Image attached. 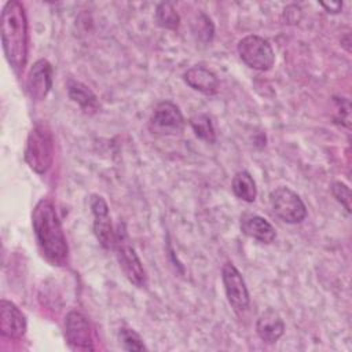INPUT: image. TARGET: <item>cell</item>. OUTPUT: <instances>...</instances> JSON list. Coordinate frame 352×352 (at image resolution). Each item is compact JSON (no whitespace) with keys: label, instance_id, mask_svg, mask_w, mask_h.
<instances>
[{"label":"cell","instance_id":"6","mask_svg":"<svg viewBox=\"0 0 352 352\" xmlns=\"http://www.w3.org/2000/svg\"><path fill=\"white\" fill-rule=\"evenodd\" d=\"M270 206L276 217L287 224H298L307 217V206L297 192L280 186L270 192Z\"/></svg>","mask_w":352,"mask_h":352},{"label":"cell","instance_id":"14","mask_svg":"<svg viewBox=\"0 0 352 352\" xmlns=\"http://www.w3.org/2000/svg\"><path fill=\"white\" fill-rule=\"evenodd\" d=\"M183 80L194 91L209 96L217 94L220 87L217 76L212 70L201 65H195L187 69L183 74Z\"/></svg>","mask_w":352,"mask_h":352},{"label":"cell","instance_id":"17","mask_svg":"<svg viewBox=\"0 0 352 352\" xmlns=\"http://www.w3.org/2000/svg\"><path fill=\"white\" fill-rule=\"evenodd\" d=\"M232 192L236 198L245 202H254L257 197L256 182L248 170H239L234 175L231 182Z\"/></svg>","mask_w":352,"mask_h":352},{"label":"cell","instance_id":"21","mask_svg":"<svg viewBox=\"0 0 352 352\" xmlns=\"http://www.w3.org/2000/svg\"><path fill=\"white\" fill-rule=\"evenodd\" d=\"M331 194L336 198L337 202L344 206V209L349 213L351 212V190L349 187L342 182H333L331 183Z\"/></svg>","mask_w":352,"mask_h":352},{"label":"cell","instance_id":"10","mask_svg":"<svg viewBox=\"0 0 352 352\" xmlns=\"http://www.w3.org/2000/svg\"><path fill=\"white\" fill-rule=\"evenodd\" d=\"M89 206L94 214V234L98 242L104 249H114L117 242V234L109 216L107 202L103 197L94 194L89 199Z\"/></svg>","mask_w":352,"mask_h":352},{"label":"cell","instance_id":"1","mask_svg":"<svg viewBox=\"0 0 352 352\" xmlns=\"http://www.w3.org/2000/svg\"><path fill=\"white\" fill-rule=\"evenodd\" d=\"M32 227L43 257L51 265H66L69 261V246L55 204L50 198H41L34 205Z\"/></svg>","mask_w":352,"mask_h":352},{"label":"cell","instance_id":"13","mask_svg":"<svg viewBox=\"0 0 352 352\" xmlns=\"http://www.w3.org/2000/svg\"><path fill=\"white\" fill-rule=\"evenodd\" d=\"M239 228L243 235L261 243H272L276 238V231L274 226L257 213H242L239 219Z\"/></svg>","mask_w":352,"mask_h":352},{"label":"cell","instance_id":"8","mask_svg":"<svg viewBox=\"0 0 352 352\" xmlns=\"http://www.w3.org/2000/svg\"><path fill=\"white\" fill-rule=\"evenodd\" d=\"M221 279L228 304L236 312H243L249 307V292L245 279L239 270L231 263L226 261L221 268Z\"/></svg>","mask_w":352,"mask_h":352},{"label":"cell","instance_id":"3","mask_svg":"<svg viewBox=\"0 0 352 352\" xmlns=\"http://www.w3.org/2000/svg\"><path fill=\"white\" fill-rule=\"evenodd\" d=\"M23 160L37 175H44L54 161V136L47 122H36L26 139Z\"/></svg>","mask_w":352,"mask_h":352},{"label":"cell","instance_id":"16","mask_svg":"<svg viewBox=\"0 0 352 352\" xmlns=\"http://www.w3.org/2000/svg\"><path fill=\"white\" fill-rule=\"evenodd\" d=\"M67 96L87 114H95L100 109L98 96L81 81L70 80L67 82Z\"/></svg>","mask_w":352,"mask_h":352},{"label":"cell","instance_id":"18","mask_svg":"<svg viewBox=\"0 0 352 352\" xmlns=\"http://www.w3.org/2000/svg\"><path fill=\"white\" fill-rule=\"evenodd\" d=\"M155 22L162 29L177 30L180 25V16L172 3L162 1L155 8Z\"/></svg>","mask_w":352,"mask_h":352},{"label":"cell","instance_id":"5","mask_svg":"<svg viewBox=\"0 0 352 352\" xmlns=\"http://www.w3.org/2000/svg\"><path fill=\"white\" fill-rule=\"evenodd\" d=\"M116 234H117V242H116L114 250H116L117 261H118V265H120L122 274L133 286L144 287L147 283L146 270H144L142 260L139 258L136 250L128 242L125 230L121 231V224L116 230Z\"/></svg>","mask_w":352,"mask_h":352},{"label":"cell","instance_id":"15","mask_svg":"<svg viewBox=\"0 0 352 352\" xmlns=\"http://www.w3.org/2000/svg\"><path fill=\"white\" fill-rule=\"evenodd\" d=\"M256 333L261 341L275 344L285 333V322L275 309L267 308L256 320Z\"/></svg>","mask_w":352,"mask_h":352},{"label":"cell","instance_id":"12","mask_svg":"<svg viewBox=\"0 0 352 352\" xmlns=\"http://www.w3.org/2000/svg\"><path fill=\"white\" fill-rule=\"evenodd\" d=\"M28 329L26 318L22 311L11 301H0V333L3 337L19 340L25 336Z\"/></svg>","mask_w":352,"mask_h":352},{"label":"cell","instance_id":"22","mask_svg":"<svg viewBox=\"0 0 352 352\" xmlns=\"http://www.w3.org/2000/svg\"><path fill=\"white\" fill-rule=\"evenodd\" d=\"M320 6H322L327 12H333V14L340 12L341 8H342V3H340V1L330 3V4H327V3H320Z\"/></svg>","mask_w":352,"mask_h":352},{"label":"cell","instance_id":"4","mask_svg":"<svg viewBox=\"0 0 352 352\" xmlns=\"http://www.w3.org/2000/svg\"><path fill=\"white\" fill-rule=\"evenodd\" d=\"M236 51L246 66L258 72H267L275 63V52L270 41L257 34H249L241 38Z\"/></svg>","mask_w":352,"mask_h":352},{"label":"cell","instance_id":"2","mask_svg":"<svg viewBox=\"0 0 352 352\" xmlns=\"http://www.w3.org/2000/svg\"><path fill=\"white\" fill-rule=\"evenodd\" d=\"M0 34L4 56L15 74L19 76L26 66L29 52L28 18L22 3L11 0L4 4Z\"/></svg>","mask_w":352,"mask_h":352},{"label":"cell","instance_id":"19","mask_svg":"<svg viewBox=\"0 0 352 352\" xmlns=\"http://www.w3.org/2000/svg\"><path fill=\"white\" fill-rule=\"evenodd\" d=\"M190 126L192 128L195 136L206 143L216 142V132L213 122L208 114H195L188 120Z\"/></svg>","mask_w":352,"mask_h":352},{"label":"cell","instance_id":"20","mask_svg":"<svg viewBox=\"0 0 352 352\" xmlns=\"http://www.w3.org/2000/svg\"><path fill=\"white\" fill-rule=\"evenodd\" d=\"M118 340L120 344L125 351H143L146 349V345L143 342V338L129 327H121L118 331Z\"/></svg>","mask_w":352,"mask_h":352},{"label":"cell","instance_id":"7","mask_svg":"<svg viewBox=\"0 0 352 352\" xmlns=\"http://www.w3.org/2000/svg\"><path fill=\"white\" fill-rule=\"evenodd\" d=\"M184 125L186 121L179 106L170 100L157 103L148 118V129L155 136L180 135Z\"/></svg>","mask_w":352,"mask_h":352},{"label":"cell","instance_id":"11","mask_svg":"<svg viewBox=\"0 0 352 352\" xmlns=\"http://www.w3.org/2000/svg\"><path fill=\"white\" fill-rule=\"evenodd\" d=\"M29 98L34 102L44 100L52 88V66L47 59H37L29 69L25 82Z\"/></svg>","mask_w":352,"mask_h":352},{"label":"cell","instance_id":"9","mask_svg":"<svg viewBox=\"0 0 352 352\" xmlns=\"http://www.w3.org/2000/svg\"><path fill=\"white\" fill-rule=\"evenodd\" d=\"M65 337L73 351H94L92 330L88 319L78 311H70L65 318Z\"/></svg>","mask_w":352,"mask_h":352}]
</instances>
